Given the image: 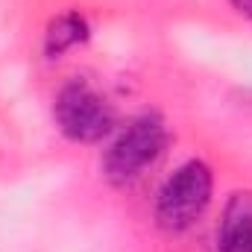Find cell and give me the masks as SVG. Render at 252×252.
<instances>
[{
  "label": "cell",
  "mask_w": 252,
  "mask_h": 252,
  "mask_svg": "<svg viewBox=\"0 0 252 252\" xmlns=\"http://www.w3.org/2000/svg\"><path fill=\"white\" fill-rule=\"evenodd\" d=\"M232 6H235L238 15H244V18L252 24V0H232Z\"/></svg>",
  "instance_id": "6"
},
{
  "label": "cell",
  "mask_w": 252,
  "mask_h": 252,
  "mask_svg": "<svg viewBox=\"0 0 252 252\" xmlns=\"http://www.w3.org/2000/svg\"><path fill=\"white\" fill-rule=\"evenodd\" d=\"M53 124L64 141L91 147L109 141L121 121L115 103L103 94V88H97L85 76H70L53 97Z\"/></svg>",
  "instance_id": "3"
},
{
  "label": "cell",
  "mask_w": 252,
  "mask_h": 252,
  "mask_svg": "<svg viewBox=\"0 0 252 252\" xmlns=\"http://www.w3.org/2000/svg\"><path fill=\"white\" fill-rule=\"evenodd\" d=\"M214 202V170L205 158L176 164L153 196V220L167 235H185L202 223Z\"/></svg>",
  "instance_id": "2"
},
{
  "label": "cell",
  "mask_w": 252,
  "mask_h": 252,
  "mask_svg": "<svg viewBox=\"0 0 252 252\" xmlns=\"http://www.w3.org/2000/svg\"><path fill=\"white\" fill-rule=\"evenodd\" d=\"M217 252H252V190H235L217 223Z\"/></svg>",
  "instance_id": "4"
},
{
  "label": "cell",
  "mask_w": 252,
  "mask_h": 252,
  "mask_svg": "<svg viewBox=\"0 0 252 252\" xmlns=\"http://www.w3.org/2000/svg\"><path fill=\"white\" fill-rule=\"evenodd\" d=\"M91 41V24L79 9H67L50 18V24L44 27V38H41V50L44 59H62L64 53L85 47Z\"/></svg>",
  "instance_id": "5"
},
{
  "label": "cell",
  "mask_w": 252,
  "mask_h": 252,
  "mask_svg": "<svg viewBox=\"0 0 252 252\" xmlns=\"http://www.w3.org/2000/svg\"><path fill=\"white\" fill-rule=\"evenodd\" d=\"M170 147V126L158 109H141L126 124L109 135L103 156H100V173L103 179L118 190L138 185L167 153Z\"/></svg>",
  "instance_id": "1"
}]
</instances>
